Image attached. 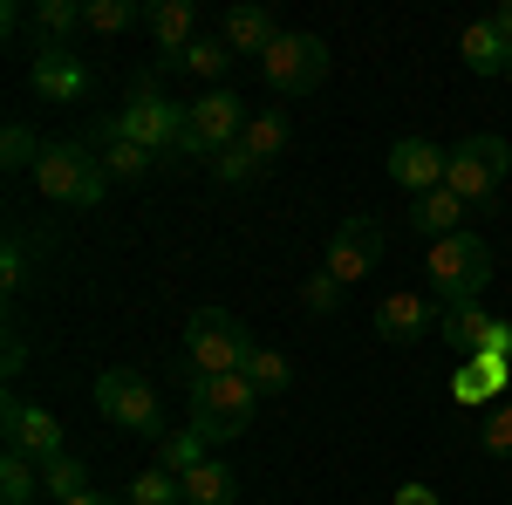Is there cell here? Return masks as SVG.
I'll return each mask as SVG.
<instances>
[{
	"label": "cell",
	"instance_id": "cell-1",
	"mask_svg": "<svg viewBox=\"0 0 512 505\" xmlns=\"http://www.w3.org/2000/svg\"><path fill=\"white\" fill-rule=\"evenodd\" d=\"M492 287V246L465 226V233L437 239L424 253V294L437 308H478V294Z\"/></svg>",
	"mask_w": 512,
	"mask_h": 505
},
{
	"label": "cell",
	"instance_id": "cell-2",
	"mask_svg": "<svg viewBox=\"0 0 512 505\" xmlns=\"http://www.w3.org/2000/svg\"><path fill=\"white\" fill-rule=\"evenodd\" d=\"M35 185H41V198H55L69 212H96L110 198V171H103V157L89 144H48L35 164Z\"/></svg>",
	"mask_w": 512,
	"mask_h": 505
},
{
	"label": "cell",
	"instance_id": "cell-3",
	"mask_svg": "<svg viewBox=\"0 0 512 505\" xmlns=\"http://www.w3.org/2000/svg\"><path fill=\"white\" fill-rule=\"evenodd\" d=\"M260 389L246 376H192V430H205L212 444H233L253 430Z\"/></svg>",
	"mask_w": 512,
	"mask_h": 505
},
{
	"label": "cell",
	"instance_id": "cell-4",
	"mask_svg": "<svg viewBox=\"0 0 512 505\" xmlns=\"http://www.w3.org/2000/svg\"><path fill=\"white\" fill-rule=\"evenodd\" d=\"M117 137H130V144H144L151 157H178V144H185V103H171L158 82H137L130 89V103H123L117 117H103Z\"/></svg>",
	"mask_w": 512,
	"mask_h": 505
},
{
	"label": "cell",
	"instance_id": "cell-5",
	"mask_svg": "<svg viewBox=\"0 0 512 505\" xmlns=\"http://www.w3.org/2000/svg\"><path fill=\"white\" fill-rule=\"evenodd\" d=\"M512 171V144L506 137H492V130H478V137H465V144H451V171H444V185L465 198L472 212H492V198H499V185H506Z\"/></svg>",
	"mask_w": 512,
	"mask_h": 505
},
{
	"label": "cell",
	"instance_id": "cell-6",
	"mask_svg": "<svg viewBox=\"0 0 512 505\" xmlns=\"http://www.w3.org/2000/svg\"><path fill=\"white\" fill-rule=\"evenodd\" d=\"M246 355H253V335L239 328V314L198 308L185 321V362H192V376H239Z\"/></svg>",
	"mask_w": 512,
	"mask_h": 505
},
{
	"label": "cell",
	"instance_id": "cell-7",
	"mask_svg": "<svg viewBox=\"0 0 512 505\" xmlns=\"http://www.w3.org/2000/svg\"><path fill=\"white\" fill-rule=\"evenodd\" d=\"M246 103H239L233 89H205L198 103H185V144H178V157L185 164H205V157L233 151L239 137H246Z\"/></svg>",
	"mask_w": 512,
	"mask_h": 505
},
{
	"label": "cell",
	"instance_id": "cell-8",
	"mask_svg": "<svg viewBox=\"0 0 512 505\" xmlns=\"http://www.w3.org/2000/svg\"><path fill=\"white\" fill-rule=\"evenodd\" d=\"M96 410L130 437H164V403L151 389V376H137V369H103L96 376Z\"/></svg>",
	"mask_w": 512,
	"mask_h": 505
},
{
	"label": "cell",
	"instance_id": "cell-9",
	"mask_svg": "<svg viewBox=\"0 0 512 505\" xmlns=\"http://www.w3.org/2000/svg\"><path fill=\"white\" fill-rule=\"evenodd\" d=\"M260 82L274 96H315L321 82H328V41L321 35H280L260 55Z\"/></svg>",
	"mask_w": 512,
	"mask_h": 505
},
{
	"label": "cell",
	"instance_id": "cell-10",
	"mask_svg": "<svg viewBox=\"0 0 512 505\" xmlns=\"http://www.w3.org/2000/svg\"><path fill=\"white\" fill-rule=\"evenodd\" d=\"M0 430H7V451H21V458H35V465L69 458V451H62V424H55L41 403H28L21 389L0 396Z\"/></svg>",
	"mask_w": 512,
	"mask_h": 505
},
{
	"label": "cell",
	"instance_id": "cell-11",
	"mask_svg": "<svg viewBox=\"0 0 512 505\" xmlns=\"http://www.w3.org/2000/svg\"><path fill=\"white\" fill-rule=\"evenodd\" d=\"M383 342H396V349H410V342H424V335H437L444 328V308H437L424 287H396V294H383L376 301V321H369Z\"/></svg>",
	"mask_w": 512,
	"mask_h": 505
},
{
	"label": "cell",
	"instance_id": "cell-12",
	"mask_svg": "<svg viewBox=\"0 0 512 505\" xmlns=\"http://www.w3.org/2000/svg\"><path fill=\"white\" fill-rule=\"evenodd\" d=\"M28 89H35L41 103H55V110H76V103H89L96 76H89V62H82L76 48H35Z\"/></svg>",
	"mask_w": 512,
	"mask_h": 505
},
{
	"label": "cell",
	"instance_id": "cell-13",
	"mask_svg": "<svg viewBox=\"0 0 512 505\" xmlns=\"http://www.w3.org/2000/svg\"><path fill=\"white\" fill-rule=\"evenodd\" d=\"M376 260H383V226H376V219H342V226L328 233V260H321V273H335L342 287H355V280L376 273Z\"/></svg>",
	"mask_w": 512,
	"mask_h": 505
},
{
	"label": "cell",
	"instance_id": "cell-14",
	"mask_svg": "<svg viewBox=\"0 0 512 505\" xmlns=\"http://www.w3.org/2000/svg\"><path fill=\"white\" fill-rule=\"evenodd\" d=\"M383 171H390L396 192L424 198V192H437V185H444V171H451V151H444V144H431V137H396L390 157H383Z\"/></svg>",
	"mask_w": 512,
	"mask_h": 505
},
{
	"label": "cell",
	"instance_id": "cell-15",
	"mask_svg": "<svg viewBox=\"0 0 512 505\" xmlns=\"http://www.w3.org/2000/svg\"><path fill=\"white\" fill-rule=\"evenodd\" d=\"M451 349L465 355H506L512 362V321H499V314H485V308H444V328H437Z\"/></svg>",
	"mask_w": 512,
	"mask_h": 505
},
{
	"label": "cell",
	"instance_id": "cell-16",
	"mask_svg": "<svg viewBox=\"0 0 512 505\" xmlns=\"http://www.w3.org/2000/svg\"><path fill=\"white\" fill-rule=\"evenodd\" d=\"M465 219H472V205L451 192V185H437V192H424V198H410V233L417 239H451V233H465Z\"/></svg>",
	"mask_w": 512,
	"mask_h": 505
},
{
	"label": "cell",
	"instance_id": "cell-17",
	"mask_svg": "<svg viewBox=\"0 0 512 505\" xmlns=\"http://www.w3.org/2000/svg\"><path fill=\"white\" fill-rule=\"evenodd\" d=\"M451 396H458V403H506L512 396V362L506 355H472V362H458Z\"/></svg>",
	"mask_w": 512,
	"mask_h": 505
},
{
	"label": "cell",
	"instance_id": "cell-18",
	"mask_svg": "<svg viewBox=\"0 0 512 505\" xmlns=\"http://www.w3.org/2000/svg\"><path fill=\"white\" fill-rule=\"evenodd\" d=\"M280 35H287V28H280L267 7H233V14L219 21V41H226L233 55H253V62H260V55H267Z\"/></svg>",
	"mask_w": 512,
	"mask_h": 505
},
{
	"label": "cell",
	"instance_id": "cell-19",
	"mask_svg": "<svg viewBox=\"0 0 512 505\" xmlns=\"http://www.w3.org/2000/svg\"><path fill=\"white\" fill-rule=\"evenodd\" d=\"M151 41H158V62H171V55H185L198 41V7L192 0H151Z\"/></svg>",
	"mask_w": 512,
	"mask_h": 505
},
{
	"label": "cell",
	"instance_id": "cell-20",
	"mask_svg": "<svg viewBox=\"0 0 512 505\" xmlns=\"http://www.w3.org/2000/svg\"><path fill=\"white\" fill-rule=\"evenodd\" d=\"M89 151L103 157L110 185H137V178H151V164H158V157L144 151V144H130V137H117L110 123H96V144H89Z\"/></svg>",
	"mask_w": 512,
	"mask_h": 505
},
{
	"label": "cell",
	"instance_id": "cell-21",
	"mask_svg": "<svg viewBox=\"0 0 512 505\" xmlns=\"http://www.w3.org/2000/svg\"><path fill=\"white\" fill-rule=\"evenodd\" d=\"M458 55H465L472 76H506L512 69V41L499 35V21H472V28L458 35Z\"/></svg>",
	"mask_w": 512,
	"mask_h": 505
},
{
	"label": "cell",
	"instance_id": "cell-22",
	"mask_svg": "<svg viewBox=\"0 0 512 505\" xmlns=\"http://www.w3.org/2000/svg\"><path fill=\"white\" fill-rule=\"evenodd\" d=\"M233 62H239V55H233V48H226L219 35H198L192 48H185V55L158 62V69H151V82H158V76H171V69H185V76H198V82H205V76H226Z\"/></svg>",
	"mask_w": 512,
	"mask_h": 505
},
{
	"label": "cell",
	"instance_id": "cell-23",
	"mask_svg": "<svg viewBox=\"0 0 512 505\" xmlns=\"http://www.w3.org/2000/svg\"><path fill=\"white\" fill-rule=\"evenodd\" d=\"M82 14H89L82 0H35V14H28V21H35V48H69V35L82 28Z\"/></svg>",
	"mask_w": 512,
	"mask_h": 505
},
{
	"label": "cell",
	"instance_id": "cell-24",
	"mask_svg": "<svg viewBox=\"0 0 512 505\" xmlns=\"http://www.w3.org/2000/svg\"><path fill=\"white\" fill-rule=\"evenodd\" d=\"M233 499H239V478H233V465L205 458L198 471H185V505H233Z\"/></svg>",
	"mask_w": 512,
	"mask_h": 505
},
{
	"label": "cell",
	"instance_id": "cell-25",
	"mask_svg": "<svg viewBox=\"0 0 512 505\" xmlns=\"http://www.w3.org/2000/svg\"><path fill=\"white\" fill-rule=\"evenodd\" d=\"M205 444H212V437H205V430H164L158 437V471H171V478H185V471H198L205 465Z\"/></svg>",
	"mask_w": 512,
	"mask_h": 505
},
{
	"label": "cell",
	"instance_id": "cell-26",
	"mask_svg": "<svg viewBox=\"0 0 512 505\" xmlns=\"http://www.w3.org/2000/svg\"><path fill=\"white\" fill-rule=\"evenodd\" d=\"M35 273V233L28 226H7V246H0V294H21Z\"/></svg>",
	"mask_w": 512,
	"mask_h": 505
},
{
	"label": "cell",
	"instance_id": "cell-27",
	"mask_svg": "<svg viewBox=\"0 0 512 505\" xmlns=\"http://www.w3.org/2000/svg\"><path fill=\"white\" fill-rule=\"evenodd\" d=\"M0 499L7 505H35L41 499V465L21 451H0Z\"/></svg>",
	"mask_w": 512,
	"mask_h": 505
},
{
	"label": "cell",
	"instance_id": "cell-28",
	"mask_svg": "<svg viewBox=\"0 0 512 505\" xmlns=\"http://www.w3.org/2000/svg\"><path fill=\"white\" fill-rule=\"evenodd\" d=\"M239 376L260 389V396H280V389L294 383V362H287L280 349H267V342H253V355H246V369H239Z\"/></svg>",
	"mask_w": 512,
	"mask_h": 505
},
{
	"label": "cell",
	"instance_id": "cell-29",
	"mask_svg": "<svg viewBox=\"0 0 512 505\" xmlns=\"http://www.w3.org/2000/svg\"><path fill=\"white\" fill-rule=\"evenodd\" d=\"M137 21H151L144 0H89V14H82V28H96V35H123Z\"/></svg>",
	"mask_w": 512,
	"mask_h": 505
},
{
	"label": "cell",
	"instance_id": "cell-30",
	"mask_svg": "<svg viewBox=\"0 0 512 505\" xmlns=\"http://www.w3.org/2000/svg\"><path fill=\"white\" fill-rule=\"evenodd\" d=\"M41 492H48L55 505H69L76 492H96V485H89V465H82L76 451H69V458H55V465H41Z\"/></svg>",
	"mask_w": 512,
	"mask_h": 505
},
{
	"label": "cell",
	"instance_id": "cell-31",
	"mask_svg": "<svg viewBox=\"0 0 512 505\" xmlns=\"http://www.w3.org/2000/svg\"><path fill=\"white\" fill-rule=\"evenodd\" d=\"M123 505H185V478H171V471H137L130 478V492H123Z\"/></svg>",
	"mask_w": 512,
	"mask_h": 505
},
{
	"label": "cell",
	"instance_id": "cell-32",
	"mask_svg": "<svg viewBox=\"0 0 512 505\" xmlns=\"http://www.w3.org/2000/svg\"><path fill=\"white\" fill-rule=\"evenodd\" d=\"M239 144L260 157V164H274V157L287 151V117H280V110H260V117L246 123V137H239Z\"/></svg>",
	"mask_w": 512,
	"mask_h": 505
},
{
	"label": "cell",
	"instance_id": "cell-33",
	"mask_svg": "<svg viewBox=\"0 0 512 505\" xmlns=\"http://www.w3.org/2000/svg\"><path fill=\"white\" fill-rule=\"evenodd\" d=\"M41 151H48V144H35L28 123H7V130H0V157H7V171H28V178H35Z\"/></svg>",
	"mask_w": 512,
	"mask_h": 505
},
{
	"label": "cell",
	"instance_id": "cell-34",
	"mask_svg": "<svg viewBox=\"0 0 512 505\" xmlns=\"http://www.w3.org/2000/svg\"><path fill=\"white\" fill-rule=\"evenodd\" d=\"M478 444H485V458H506V465H512V396H506V403H492V417H485V430H478Z\"/></svg>",
	"mask_w": 512,
	"mask_h": 505
},
{
	"label": "cell",
	"instance_id": "cell-35",
	"mask_svg": "<svg viewBox=\"0 0 512 505\" xmlns=\"http://www.w3.org/2000/svg\"><path fill=\"white\" fill-rule=\"evenodd\" d=\"M342 294H349V287H342L335 273H308V287H301V308H308V314H335V308H342Z\"/></svg>",
	"mask_w": 512,
	"mask_h": 505
},
{
	"label": "cell",
	"instance_id": "cell-36",
	"mask_svg": "<svg viewBox=\"0 0 512 505\" xmlns=\"http://www.w3.org/2000/svg\"><path fill=\"white\" fill-rule=\"evenodd\" d=\"M212 171H219L226 185H253V178H260L267 164H260V157L246 151V144H233V151H219V157H212Z\"/></svg>",
	"mask_w": 512,
	"mask_h": 505
},
{
	"label": "cell",
	"instance_id": "cell-37",
	"mask_svg": "<svg viewBox=\"0 0 512 505\" xmlns=\"http://www.w3.org/2000/svg\"><path fill=\"white\" fill-rule=\"evenodd\" d=\"M0 369H7V383L28 369V335H21V328H7V342H0Z\"/></svg>",
	"mask_w": 512,
	"mask_h": 505
},
{
	"label": "cell",
	"instance_id": "cell-38",
	"mask_svg": "<svg viewBox=\"0 0 512 505\" xmlns=\"http://www.w3.org/2000/svg\"><path fill=\"white\" fill-rule=\"evenodd\" d=\"M396 505H437V492H431V485H403V492H396Z\"/></svg>",
	"mask_w": 512,
	"mask_h": 505
},
{
	"label": "cell",
	"instance_id": "cell-39",
	"mask_svg": "<svg viewBox=\"0 0 512 505\" xmlns=\"http://www.w3.org/2000/svg\"><path fill=\"white\" fill-rule=\"evenodd\" d=\"M69 505H123V499H110V492H76Z\"/></svg>",
	"mask_w": 512,
	"mask_h": 505
},
{
	"label": "cell",
	"instance_id": "cell-40",
	"mask_svg": "<svg viewBox=\"0 0 512 505\" xmlns=\"http://www.w3.org/2000/svg\"><path fill=\"white\" fill-rule=\"evenodd\" d=\"M492 21H499V35L512 41V0H506V7H499V14H492Z\"/></svg>",
	"mask_w": 512,
	"mask_h": 505
},
{
	"label": "cell",
	"instance_id": "cell-41",
	"mask_svg": "<svg viewBox=\"0 0 512 505\" xmlns=\"http://www.w3.org/2000/svg\"><path fill=\"white\" fill-rule=\"evenodd\" d=\"M506 82H512V69H506Z\"/></svg>",
	"mask_w": 512,
	"mask_h": 505
}]
</instances>
